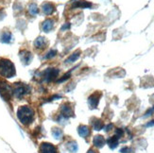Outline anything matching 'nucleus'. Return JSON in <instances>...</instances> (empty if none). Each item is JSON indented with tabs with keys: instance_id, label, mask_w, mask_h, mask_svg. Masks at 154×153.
<instances>
[{
	"instance_id": "8",
	"label": "nucleus",
	"mask_w": 154,
	"mask_h": 153,
	"mask_svg": "<svg viewBox=\"0 0 154 153\" xmlns=\"http://www.w3.org/2000/svg\"><path fill=\"white\" fill-rule=\"evenodd\" d=\"M94 128L96 129V130H100L103 128V123L100 120H97V123H94Z\"/></svg>"
},
{
	"instance_id": "1",
	"label": "nucleus",
	"mask_w": 154,
	"mask_h": 153,
	"mask_svg": "<svg viewBox=\"0 0 154 153\" xmlns=\"http://www.w3.org/2000/svg\"><path fill=\"white\" fill-rule=\"evenodd\" d=\"M17 115L20 121L24 125L29 124L33 119V111L29 107H26V106L19 109Z\"/></svg>"
},
{
	"instance_id": "5",
	"label": "nucleus",
	"mask_w": 154,
	"mask_h": 153,
	"mask_svg": "<svg viewBox=\"0 0 154 153\" xmlns=\"http://www.w3.org/2000/svg\"><path fill=\"white\" fill-rule=\"evenodd\" d=\"M94 144H95L96 147L101 148L105 144V140H104V138L102 136L98 135V136H96L95 139H94Z\"/></svg>"
},
{
	"instance_id": "7",
	"label": "nucleus",
	"mask_w": 154,
	"mask_h": 153,
	"mask_svg": "<svg viewBox=\"0 0 154 153\" xmlns=\"http://www.w3.org/2000/svg\"><path fill=\"white\" fill-rule=\"evenodd\" d=\"M89 103H90V105L92 106V108H95L96 106L97 105V103H98V97H97L96 95L92 96L89 98Z\"/></svg>"
},
{
	"instance_id": "4",
	"label": "nucleus",
	"mask_w": 154,
	"mask_h": 153,
	"mask_svg": "<svg viewBox=\"0 0 154 153\" xmlns=\"http://www.w3.org/2000/svg\"><path fill=\"white\" fill-rule=\"evenodd\" d=\"M118 139H119V137L117 135L112 136L110 139H108V141H107V142H108V144H109L111 148H116L117 147V145H118Z\"/></svg>"
},
{
	"instance_id": "9",
	"label": "nucleus",
	"mask_w": 154,
	"mask_h": 153,
	"mask_svg": "<svg viewBox=\"0 0 154 153\" xmlns=\"http://www.w3.org/2000/svg\"><path fill=\"white\" fill-rule=\"evenodd\" d=\"M154 112V107L152 108V109H150L148 112H146V115H145V117H146V116H149V115H150L151 114H152V112Z\"/></svg>"
},
{
	"instance_id": "6",
	"label": "nucleus",
	"mask_w": 154,
	"mask_h": 153,
	"mask_svg": "<svg viewBox=\"0 0 154 153\" xmlns=\"http://www.w3.org/2000/svg\"><path fill=\"white\" fill-rule=\"evenodd\" d=\"M79 133L82 135V137H86L87 135H89V129L86 126H82L79 129Z\"/></svg>"
},
{
	"instance_id": "10",
	"label": "nucleus",
	"mask_w": 154,
	"mask_h": 153,
	"mask_svg": "<svg viewBox=\"0 0 154 153\" xmlns=\"http://www.w3.org/2000/svg\"><path fill=\"white\" fill-rule=\"evenodd\" d=\"M153 125H154V120L146 124V127H151V126H153Z\"/></svg>"
},
{
	"instance_id": "11",
	"label": "nucleus",
	"mask_w": 154,
	"mask_h": 153,
	"mask_svg": "<svg viewBox=\"0 0 154 153\" xmlns=\"http://www.w3.org/2000/svg\"><path fill=\"white\" fill-rule=\"evenodd\" d=\"M88 153H96V152H95V151H93V150H90Z\"/></svg>"
},
{
	"instance_id": "3",
	"label": "nucleus",
	"mask_w": 154,
	"mask_h": 153,
	"mask_svg": "<svg viewBox=\"0 0 154 153\" xmlns=\"http://www.w3.org/2000/svg\"><path fill=\"white\" fill-rule=\"evenodd\" d=\"M41 153H57L55 148L50 144H43L41 147Z\"/></svg>"
},
{
	"instance_id": "2",
	"label": "nucleus",
	"mask_w": 154,
	"mask_h": 153,
	"mask_svg": "<svg viewBox=\"0 0 154 153\" xmlns=\"http://www.w3.org/2000/svg\"><path fill=\"white\" fill-rule=\"evenodd\" d=\"M0 73L7 78L12 76L14 74V67L12 63L7 60H0Z\"/></svg>"
}]
</instances>
